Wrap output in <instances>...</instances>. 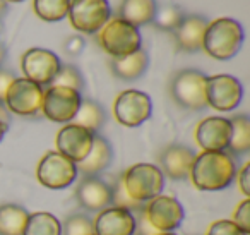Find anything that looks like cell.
<instances>
[{"mask_svg": "<svg viewBox=\"0 0 250 235\" xmlns=\"http://www.w3.org/2000/svg\"><path fill=\"white\" fill-rule=\"evenodd\" d=\"M236 165L228 151H202L195 155L190 177L199 190H221L233 182Z\"/></svg>", "mask_w": 250, "mask_h": 235, "instance_id": "cell-1", "label": "cell"}, {"mask_svg": "<svg viewBox=\"0 0 250 235\" xmlns=\"http://www.w3.org/2000/svg\"><path fill=\"white\" fill-rule=\"evenodd\" d=\"M243 36V28L236 19H214L206 29L202 50H206V53L216 60H229L240 52Z\"/></svg>", "mask_w": 250, "mask_h": 235, "instance_id": "cell-2", "label": "cell"}, {"mask_svg": "<svg viewBox=\"0 0 250 235\" xmlns=\"http://www.w3.org/2000/svg\"><path fill=\"white\" fill-rule=\"evenodd\" d=\"M98 43L111 59H120L143 48V36L139 28L113 18L98 31Z\"/></svg>", "mask_w": 250, "mask_h": 235, "instance_id": "cell-3", "label": "cell"}, {"mask_svg": "<svg viewBox=\"0 0 250 235\" xmlns=\"http://www.w3.org/2000/svg\"><path fill=\"white\" fill-rule=\"evenodd\" d=\"M208 76L195 69H182L170 81V94L178 107L199 112L208 107L206 98Z\"/></svg>", "mask_w": 250, "mask_h": 235, "instance_id": "cell-4", "label": "cell"}, {"mask_svg": "<svg viewBox=\"0 0 250 235\" xmlns=\"http://www.w3.org/2000/svg\"><path fill=\"white\" fill-rule=\"evenodd\" d=\"M122 184L130 197L137 203L151 201L160 196L165 186V177L158 166L151 163H137L127 168L122 175Z\"/></svg>", "mask_w": 250, "mask_h": 235, "instance_id": "cell-5", "label": "cell"}, {"mask_svg": "<svg viewBox=\"0 0 250 235\" xmlns=\"http://www.w3.org/2000/svg\"><path fill=\"white\" fill-rule=\"evenodd\" d=\"M67 16L74 29L94 35L108 23L111 9L108 0H70Z\"/></svg>", "mask_w": 250, "mask_h": 235, "instance_id": "cell-6", "label": "cell"}, {"mask_svg": "<svg viewBox=\"0 0 250 235\" xmlns=\"http://www.w3.org/2000/svg\"><path fill=\"white\" fill-rule=\"evenodd\" d=\"M43 88L26 77H16L5 93V107L19 117H35L42 112Z\"/></svg>", "mask_w": 250, "mask_h": 235, "instance_id": "cell-7", "label": "cell"}, {"mask_svg": "<svg viewBox=\"0 0 250 235\" xmlns=\"http://www.w3.org/2000/svg\"><path fill=\"white\" fill-rule=\"evenodd\" d=\"M36 177L38 182L48 189H65L76 180L77 168L76 163L65 158L62 153L48 151L40 160Z\"/></svg>", "mask_w": 250, "mask_h": 235, "instance_id": "cell-8", "label": "cell"}, {"mask_svg": "<svg viewBox=\"0 0 250 235\" xmlns=\"http://www.w3.org/2000/svg\"><path fill=\"white\" fill-rule=\"evenodd\" d=\"M81 100L83 98L79 91L62 86H48V90L43 93L42 114L52 122L69 124L76 117Z\"/></svg>", "mask_w": 250, "mask_h": 235, "instance_id": "cell-9", "label": "cell"}, {"mask_svg": "<svg viewBox=\"0 0 250 235\" xmlns=\"http://www.w3.org/2000/svg\"><path fill=\"white\" fill-rule=\"evenodd\" d=\"M153 103L146 93L137 90L122 91L113 103V114L118 124L125 127H137L151 117Z\"/></svg>", "mask_w": 250, "mask_h": 235, "instance_id": "cell-10", "label": "cell"}, {"mask_svg": "<svg viewBox=\"0 0 250 235\" xmlns=\"http://www.w3.org/2000/svg\"><path fill=\"white\" fill-rule=\"evenodd\" d=\"M60 66L62 62L59 55L46 48H29L21 57V69L24 77L40 84L42 88L52 84Z\"/></svg>", "mask_w": 250, "mask_h": 235, "instance_id": "cell-11", "label": "cell"}, {"mask_svg": "<svg viewBox=\"0 0 250 235\" xmlns=\"http://www.w3.org/2000/svg\"><path fill=\"white\" fill-rule=\"evenodd\" d=\"M243 96V88L236 77L229 74H216L208 77L206 98L208 105L218 112H231L240 105Z\"/></svg>", "mask_w": 250, "mask_h": 235, "instance_id": "cell-12", "label": "cell"}, {"mask_svg": "<svg viewBox=\"0 0 250 235\" xmlns=\"http://www.w3.org/2000/svg\"><path fill=\"white\" fill-rule=\"evenodd\" d=\"M144 214L158 232H171L184 221V206L173 196H156L144 204Z\"/></svg>", "mask_w": 250, "mask_h": 235, "instance_id": "cell-13", "label": "cell"}, {"mask_svg": "<svg viewBox=\"0 0 250 235\" xmlns=\"http://www.w3.org/2000/svg\"><path fill=\"white\" fill-rule=\"evenodd\" d=\"M93 132L70 122V124L63 125L57 134V151L62 153L70 162L79 163L89 153L91 146H93Z\"/></svg>", "mask_w": 250, "mask_h": 235, "instance_id": "cell-14", "label": "cell"}, {"mask_svg": "<svg viewBox=\"0 0 250 235\" xmlns=\"http://www.w3.org/2000/svg\"><path fill=\"white\" fill-rule=\"evenodd\" d=\"M231 136L229 118L208 117L195 127V141L204 151H226Z\"/></svg>", "mask_w": 250, "mask_h": 235, "instance_id": "cell-15", "label": "cell"}, {"mask_svg": "<svg viewBox=\"0 0 250 235\" xmlns=\"http://www.w3.org/2000/svg\"><path fill=\"white\" fill-rule=\"evenodd\" d=\"M195 153L188 146L170 144L160 153V166L163 177L170 180H185L190 177V170L194 165Z\"/></svg>", "mask_w": 250, "mask_h": 235, "instance_id": "cell-16", "label": "cell"}, {"mask_svg": "<svg viewBox=\"0 0 250 235\" xmlns=\"http://www.w3.org/2000/svg\"><path fill=\"white\" fill-rule=\"evenodd\" d=\"M76 199L83 210L100 213L111 206V186L96 175L83 177L76 187Z\"/></svg>", "mask_w": 250, "mask_h": 235, "instance_id": "cell-17", "label": "cell"}, {"mask_svg": "<svg viewBox=\"0 0 250 235\" xmlns=\"http://www.w3.org/2000/svg\"><path fill=\"white\" fill-rule=\"evenodd\" d=\"M94 235H134L136 220L130 211L124 208L108 206L93 220Z\"/></svg>", "mask_w": 250, "mask_h": 235, "instance_id": "cell-18", "label": "cell"}, {"mask_svg": "<svg viewBox=\"0 0 250 235\" xmlns=\"http://www.w3.org/2000/svg\"><path fill=\"white\" fill-rule=\"evenodd\" d=\"M209 21L202 16L188 14L184 16L180 24L175 28L173 36L178 50L187 53H194L202 50V42H204L206 29H208Z\"/></svg>", "mask_w": 250, "mask_h": 235, "instance_id": "cell-19", "label": "cell"}, {"mask_svg": "<svg viewBox=\"0 0 250 235\" xmlns=\"http://www.w3.org/2000/svg\"><path fill=\"white\" fill-rule=\"evenodd\" d=\"M111 160H113V149H111L110 142L100 134H94L93 146H91L87 156L83 162L76 163L77 173H83V177H93L101 173L110 166Z\"/></svg>", "mask_w": 250, "mask_h": 235, "instance_id": "cell-20", "label": "cell"}, {"mask_svg": "<svg viewBox=\"0 0 250 235\" xmlns=\"http://www.w3.org/2000/svg\"><path fill=\"white\" fill-rule=\"evenodd\" d=\"M149 66V57L143 48L130 53L127 57L110 60V69L113 76H117L122 81H136L146 72Z\"/></svg>", "mask_w": 250, "mask_h": 235, "instance_id": "cell-21", "label": "cell"}, {"mask_svg": "<svg viewBox=\"0 0 250 235\" xmlns=\"http://www.w3.org/2000/svg\"><path fill=\"white\" fill-rule=\"evenodd\" d=\"M156 9V0H122L118 16H120V19L129 23V24L141 28V26L153 23Z\"/></svg>", "mask_w": 250, "mask_h": 235, "instance_id": "cell-22", "label": "cell"}, {"mask_svg": "<svg viewBox=\"0 0 250 235\" xmlns=\"http://www.w3.org/2000/svg\"><path fill=\"white\" fill-rule=\"evenodd\" d=\"M29 213L19 204H2L0 206V235H22Z\"/></svg>", "mask_w": 250, "mask_h": 235, "instance_id": "cell-23", "label": "cell"}, {"mask_svg": "<svg viewBox=\"0 0 250 235\" xmlns=\"http://www.w3.org/2000/svg\"><path fill=\"white\" fill-rule=\"evenodd\" d=\"M231 124V136L226 151L231 156H240L250 151V118L245 114L235 115L229 118Z\"/></svg>", "mask_w": 250, "mask_h": 235, "instance_id": "cell-24", "label": "cell"}, {"mask_svg": "<svg viewBox=\"0 0 250 235\" xmlns=\"http://www.w3.org/2000/svg\"><path fill=\"white\" fill-rule=\"evenodd\" d=\"M104 122H106V114L100 103L93 100H81L76 117L72 118V124H77L93 134H98V131H101Z\"/></svg>", "mask_w": 250, "mask_h": 235, "instance_id": "cell-25", "label": "cell"}, {"mask_svg": "<svg viewBox=\"0 0 250 235\" xmlns=\"http://www.w3.org/2000/svg\"><path fill=\"white\" fill-rule=\"evenodd\" d=\"M22 235H62V223L52 213L38 211L29 214Z\"/></svg>", "mask_w": 250, "mask_h": 235, "instance_id": "cell-26", "label": "cell"}, {"mask_svg": "<svg viewBox=\"0 0 250 235\" xmlns=\"http://www.w3.org/2000/svg\"><path fill=\"white\" fill-rule=\"evenodd\" d=\"M70 0H33L36 16L46 23H57L67 18Z\"/></svg>", "mask_w": 250, "mask_h": 235, "instance_id": "cell-27", "label": "cell"}, {"mask_svg": "<svg viewBox=\"0 0 250 235\" xmlns=\"http://www.w3.org/2000/svg\"><path fill=\"white\" fill-rule=\"evenodd\" d=\"M50 86H62V88H70L74 91H83L84 88V79L83 74L79 72L76 66L72 64H62L57 72V76L53 77L52 84Z\"/></svg>", "mask_w": 250, "mask_h": 235, "instance_id": "cell-28", "label": "cell"}, {"mask_svg": "<svg viewBox=\"0 0 250 235\" xmlns=\"http://www.w3.org/2000/svg\"><path fill=\"white\" fill-rule=\"evenodd\" d=\"M182 18H184V12L178 5H163V7L156 9L153 24L163 31H175V28L180 24Z\"/></svg>", "mask_w": 250, "mask_h": 235, "instance_id": "cell-29", "label": "cell"}, {"mask_svg": "<svg viewBox=\"0 0 250 235\" xmlns=\"http://www.w3.org/2000/svg\"><path fill=\"white\" fill-rule=\"evenodd\" d=\"M93 220L84 213H74L63 221L62 235H93Z\"/></svg>", "mask_w": 250, "mask_h": 235, "instance_id": "cell-30", "label": "cell"}, {"mask_svg": "<svg viewBox=\"0 0 250 235\" xmlns=\"http://www.w3.org/2000/svg\"><path fill=\"white\" fill-rule=\"evenodd\" d=\"M111 206L124 208V210L130 211V213H136V211L144 210V203H137L132 197L127 194V190L124 189V184L122 180H118L115 184V187H111Z\"/></svg>", "mask_w": 250, "mask_h": 235, "instance_id": "cell-31", "label": "cell"}, {"mask_svg": "<svg viewBox=\"0 0 250 235\" xmlns=\"http://www.w3.org/2000/svg\"><path fill=\"white\" fill-rule=\"evenodd\" d=\"M233 223L243 235L250 234V199L245 197L233 211Z\"/></svg>", "mask_w": 250, "mask_h": 235, "instance_id": "cell-32", "label": "cell"}, {"mask_svg": "<svg viewBox=\"0 0 250 235\" xmlns=\"http://www.w3.org/2000/svg\"><path fill=\"white\" fill-rule=\"evenodd\" d=\"M206 235H243L231 220H218L209 227Z\"/></svg>", "mask_w": 250, "mask_h": 235, "instance_id": "cell-33", "label": "cell"}, {"mask_svg": "<svg viewBox=\"0 0 250 235\" xmlns=\"http://www.w3.org/2000/svg\"><path fill=\"white\" fill-rule=\"evenodd\" d=\"M84 47H86L84 38L83 36H77V35L69 36V38L65 40V43H63V50H65V53L70 57H77L84 50Z\"/></svg>", "mask_w": 250, "mask_h": 235, "instance_id": "cell-34", "label": "cell"}, {"mask_svg": "<svg viewBox=\"0 0 250 235\" xmlns=\"http://www.w3.org/2000/svg\"><path fill=\"white\" fill-rule=\"evenodd\" d=\"M238 187H240V190H242L243 196L250 197V163H245V165L240 168Z\"/></svg>", "mask_w": 250, "mask_h": 235, "instance_id": "cell-35", "label": "cell"}, {"mask_svg": "<svg viewBox=\"0 0 250 235\" xmlns=\"http://www.w3.org/2000/svg\"><path fill=\"white\" fill-rule=\"evenodd\" d=\"M16 76L11 72V70L0 69V101L5 100V93H7L9 86L14 83Z\"/></svg>", "mask_w": 250, "mask_h": 235, "instance_id": "cell-36", "label": "cell"}, {"mask_svg": "<svg viewBox=\"0 0 250 235\" xmlns=\"http://www.w3.org/2000/svg\"><path fill=\"white\" fill-rule=\"evenodd\" d=\"M0 122H4L5 125L11 124V112L7 110L4 101H0Z\"/></svg>", "mask_w": 250, "mask_h": 235, "instance_id": "cell-37", "label": "cell"}, {"mask_svg": "<svg viewBox=\"0 0 250 235\" xmlns=\"http://www.w3.org/2000/svg\"><path fill=\"white\" fill-rule=\"evenodd\" d=\"M5 57H7V50H5V47H4V43L0 42V66L4 64V60H5Z\"/></svg>", "mask_w": 250, "mask_h": 235, "instance_id": "cell-38", "label": "cell"}, {"mask_svg": "<svg viewBox=\"0 0 250 235\" xmlns=\"http://www.w3.org/2000/svg\"><path fill=\"white\" fill-rule=\"evenodd\" d=\"M7 129H9V125H5L4 122H0V141H2V139H4L5 132H7Z\"/></svg>", "mask_w": 250, "mask_h": 235, "instance_id": "cell-39", "label": "cell"}, {"mask_svg": "<svg viewBox=\"0 0 250 235\" xmlns=\"http://www.w3.org/2000/svg\"><path fill=\"white\" fill-rule=\"evenodd\" d=\"M5 9H7V4H5V0H0V14H2V12H4Z\"/></svg>", "mask_w": 250, "mask_h": 235, "instance_id": "cell-40", "label": "cell"}, {"mask_svg": "<svg viewBox=\"0 0 250 235\" xmlns=\"http://www.w3.org/2000/svg\"><path fill=\"white\" fill-rule=\"evenodd\" d=\"M156 235H175V234H171V232H161V234H156Z\"/></svg>", "mask_w": 250, "mask_h": 235, "instance_id": "cell-41", "label": "cell"}, {"mask_svg": "<svg viewBox=\"0 0 250 235\" xmlns=\"http://www.w3.org/2000/svg\"><path fill=\"white\" fill-rule=\"evenodd\" d=\"M5 2H24V0H5Z\"/></svg>", "mask_w": 250, "mask_h": 235, "instance_id": "cell-42", "label": "cell"}, {"mask_svg": "<svg viewBox=\"0 0 250 235\" xmlns=\"http://www.w3.org/2000/svg\"><path fill=\"white\" fill-rule=\"evenodd\" d=\"M93 235H94V234H93Z\"/></svg>", "mask_w": 250, "mask_h": 235, "instance_id": "cell-43", "label": "cell"}]
</instances>
